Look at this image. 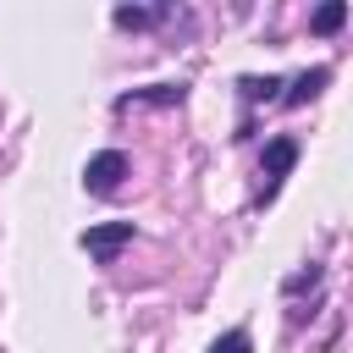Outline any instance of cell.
Instances as JSON below:
<instances>
[{
    "label": "cell",
    "mask_w": 353,
    "mask_h": 353,
    "mask_svg": "<svg viewBox=\"0 0 353 353\" xmlns=\"http://www.w3.org/2000/svg\"><path fill=\"white\" fill-rule=\"evenodd\" d=\"M132 243V221H99V226H88L83 237H77V248L94 259V265H116V254Z\"/></svg>",
    "instance_id": "1"
},
{
    "label": "cell",
    "mask_w": 353,
    "mask_h": 353,
    "mask_svg": "<svg viewBox=\"0 0 353 353\" xmlns=\"http://www.w3.org/2000/svg\"><path fill=\"white\" fill-rule=\"evenodd\" d=\"M127 171H132V160L121 154V149H99V154H88V165H83V188L88 193H116L121 182H127Z\"/></svg>",
    "instance_id": "2"
},
{
    "label": "cell",
    "mask_w": 353,
    "mask_h": 353,
    "mask_svg": "<svg viewBox=\"0 0 353 353\" xmlns=\"http://www.w3.org/2000/svg\"><path fill=\"white\" fill-rule=\"evenodd\" d=\"M298 154H303V149H298V138H292V132H276V138L265 143V160H259L265 193H259V199H276V188H281V176L298 165Z\"/></svg>",
    "instance_id": "3"
},
{
    "label": "cell",
    "mask_w": 353,
    "mask_h": 353,
    "mask_svg": "<svg viewBox=\"0 0 353 353\" xmlns=\"http://www.w3.org/2000/svg\"><path fill=\"white\" fill-rule=\"evenodd\" d=\"M188 83H149V88H132L116 99V110H132V105H182Z\"/></svg>",
    "instance_id": "4"
},
{
    "label": "cell",
    "mask_w": 353,
    "mask_h": 353,
    "mask_svg": "<svg viewBox=\"0 0 353 353\" xmlns=\"http://www.w3.org/2000/svg\"><path fill=\"white\" fill-rule=\"evenodd\" d=\"M165 17H171V6H116V11H110V22H116V28H127V33L154 28V22H165Z\"/></svg>",
    "instance_id": "5"
},
{
    "label": "cell",
    "mask_w": 353,
    "mask_h": 353,
    "mask_svg": "<svg viewBox=\"0 0 353 353\" xmlns=\"http://www.w3.org/2000/svg\"><path fill=\"white\" fill-rule=\"evenodd\" d=\"M325 83H331V66H314V72H298V77H292V88L281 94V105H292V110H298V105H309V99H314V94L325 88Z\"/></svg>",
    "instance_id": "6"
},
{
    "label": "cell",
    "mask_w": 353,
    "mask_h": 353,
    "mask_svg": "<svg viewBox=\"0 0 353 353\" xmlns=\"http://www.w3.org/2000/svg\"><path fill=\"white\" fill-rule=\"evenodd\" d=\"M342 22H347V0H325V6L309 17V33H314V39H331Z\"/></svg>",
    "instance_id": "7"
},
{
    "label": "cell",
    "mask_w": 353,
    "mask_h": 353,
    "mask_svg": "<svg viewBox=\"0 0 353 353\" xmlns=\"http://www.w3.org/2000/svg\"><path fill=\"white\" fill-rule=\"evenodd\" d=\"M237 88H243V99H276V88H287V83L281 77H243Z\"/></svg>",
    "instance_id": "8"
},
{
    "label": "cell",
    "mask_w": 353,
    "mask_h": 353,
    "mask_svg": "<svg viewBox=\"0 0 353 353\" xmlns=\"http://www.w3.org/2000/svg\"><path fill=\"white\" fill-rule=\"evenodd\" d=\"M248 347H254V342H248V331H243V325H237V331H226V336H215V342H210V353H248Z\"/></svg>",
    "instance_id": "9"
},
{
    "label": "cell",
    "mask_w": 353,
    "mask_h": 353,
    "mask_svg": "<svg viewBox=\"0 0 353 353\" xmlns=\"http://www.w3.org/2000/svg\"><path fill=\"white\" fill-rule=\"evenodd\" d=\"M320 265H309V270H298V276H287V292H309V287H320Z\"/></svg>",
    "instance_id": "10"
}]
</instances>
